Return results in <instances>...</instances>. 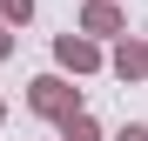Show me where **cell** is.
<instances>
[{"instance_id": "obj_7", "label": "cell", "mask_w": 148, "mask_h": 141, "mask_svg": "<svg viewBox=\"0 0 148 141\" xmlns=\"http://www.w3.org/2000/svg\"><path fill=\"white\" fill-rule=\"evenodd\" d=\"M114 141H148V128H141V121H128V128H121Z\"/></svg>"}, {"instance_id": "obj_3", "label": "cell", "mask_w": 148, "mask_h": 141, "mask_svg": "<svg viewBox=\"0 0 148 141\" xmlns=\"http://www.w3.org/2000/svg\"><path fill=\"white\" fill-rule=\"evenodd\" d=\"M81 34H88V40H121L128 20H121L114 0H88V7H81Z\"/></svg>"}, {"instance_id": "obj_9", "label": "cell", "mask_w": 148, "mask_h": 141, "mask_svg": "<svg viewBox=\"0 0 148 141\" xmlns=\"http://www.w3.org/2000/svg\"><path fill=\"white\" fill-rule=\"evenodd\" d=\"M0 121H7V101H0Z\"/></svg>"}, {"instance_id": "obj_4", "label": "cell", "mask_w": 148, "mask_h": 141, "mask_svg": "<svg viewBox=\"0 0 148 141\" xmlns=\"http://www.w3.org/2000/svg\"><path fill=\"white\" fill-rule=\"evenodd\" d=\"M108 67H114L121 81H148V40L121 34V40H114V54H108Z\"/></svg>"}, {"instance_id": "obj_6", "label": "cell", "mask_w": 148, "mask_h": 141, "mask_svg": "<svg viewBox=\"0 0 148 141\" xmlns=\"http://www.w3.org/2000/svg\"><path fill=\"white\" fill-rule=\"evenodd\" d=\"M34 20V0H0V27H27Z\"/></svg>"}, {"instance_id": "obj_2", "label": "cell", "mask_w": 148, "mask_h": 141, "mask_svg": "<svg viewBox=\"0 0 148 141\" xmlns=\"http://www.w3.org/2000/svg\"><path fill=\"white\" fill-rule=\"evenodd\" d=\"M54 61L67 67V74H94V67H108L101 40H88V34H61V40H54Z\"/></svg>"}, {"instance_id": "obj_1", "label": "cell", "mask_w": 148, "mask_h": 141, "mask_svg": "<svg viewBox=\"0 0 148 141\" xmlns=\"http://www.w3.org/2000/svg\"><path fill=\"white\" fill-rule=\"evenodd\" d=\"M27 108L40 114V121H54V128H61L67 114H81V94H74L61 74H34V81H27Z\"/></svg>"}, {"instance_id": "obj_8", "label": "cell", "mask_w": 148, "mask_h": 141, "mask_svg": "<svg viewBox=\"0 0 148 141\" xmlns=\"http://www.w3.org/2000/svg\"><path fill=\"white\" fill-rule=\"evenodd\" d=\"M14 54V27H0V61H7Z\"/></svg>"}, {"instance_id": "obj_5", "label": "cell", "mask_w": 148, "mask_h": 141, "mask_svg": "<svg viewBox=\"0 0 148 141\" xmlns=\"http://www.w3.org/2000/svg\"><path fill=\"white\" fill-rule=\"evenodd\" d=\"M61 141H101V121H94L88 108H81V114H67V121H61Z\"/></svg>"}]
</instances>
